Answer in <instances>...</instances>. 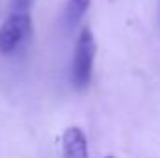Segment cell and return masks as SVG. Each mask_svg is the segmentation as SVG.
<instances>
[{"label": "cell", "instance_id": "obj_4", "mask_svg": "<svg viewBox=\"0 0 160 158\" xmlns=\"http://www.w3.org/2000/svg\"><path fill=\"white\" fill-rule=\"evenodd\" d=\"M91 0H67L65 2V9H63V21L69 28H75L82 21V17L86 15L88 7H89Z\"/></svg>", "mask_w": 160, "mask_h": 158}, {"label": "cell", "instance_id": "obj_6", "mask_svg": "<svg viewBox=\"0 0 160 158\" xmlns=\"http://www.w3.org/2000/svg\"><path fill=\"white\" fill-rule=\"evenodd\" d=\"M106 158H114V156H106Z\"/></svg>", "mask_w": 160, "mask_h": 158}, {"label": "cell", "instance_id": "obj_2", "mask_svg": "<svg viewBox=\"0 0 160 158\" xmlns=\"http://www.w3.org/2000/svg\"><path fill=\"white\" fill-rule=\"evenodd\" d=\"M32 32L30 13H9L0 28V54H13Z\"/></svg>", "mask_w": 160, "mask_h": 158}, {"label": "cell", "instance_id": "obj_1", "mask_svg": "<svg viewBox=\"0 0 160 158\" xmlns=\"http://www.w3.org/2000/svg\"><path fill=\"white\" fill-rule=\"evenodd\" d=\"M95 52H97V43L93 37V32H91V28L84 26L80 30L77 45H75L73 65H71V82L77 89L88 87L91 82Z\"/></svg>", "mask_w": 160, "mask_h": 158}, {"label": "cell", "instance_id": "obj_3", "mask_svg": "<svg viewBox=\"0 0 160 158\" xmlns=\"http://www.w3.org/2000/svg\"><path fill=\"white\" fill-rule=\"evenodd\" d=\"M63 158H88V140L78 126H71L62 136Z\"/></svg>", "mask_w": 160, "mask_h": 158}, {"label": "cell", "instance_id": "obj_5", "mask_svg": "<svg viewBox=\"0 0 160 158\" xmlns=\"http://www.w3.org/2000/svg\"><path fill=\"white\" fill-rule=\"evenodd\" d=\"M36 0H9V13H30Z\"/></svg>", "mask_w": 160, "mask_h": 158}]
</instances>
